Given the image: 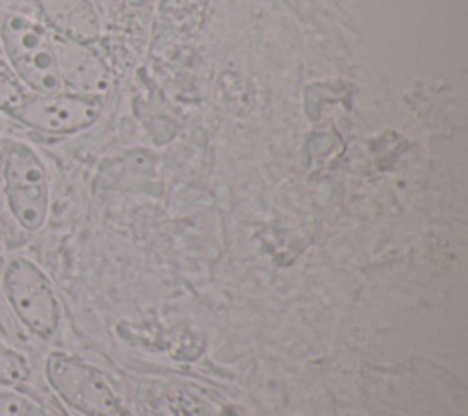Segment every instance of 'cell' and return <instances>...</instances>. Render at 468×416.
Wrapping results in <instances>:
<instances>
[{
  "label": "cell",
  "mask_w": 468,
  "mask_h": 416,
  "mask_svg": "<svg viewBox=\"0 0 468 416\" xmlns=\"http://www.w3.org/2000/svg\"><path fill=\"white\" fill-rule=\"evenodd\" d=\"M0 42L5 62L20 84L35 93L64 91L48 27L29 16L11 13L0 24Z\"/></svg>",
  "instance_id": "cell-1"
},
{
  "label": "cell",
  "mask_w": 468,
  "mask_h": 416,
  "mask_svg": "<svg viewBox=\"0 0 468 416\" xmlns=\"http://www.w3.org/2000/svg\"><path fill=\"white\" fill-rule=\"evenodd\" d=\"M2 177L7 206L15 221L27 232H38L49 212V182L42 159L26 142L4 146Z\"/></svg>",
  "instance_id": "cell-2"
},
{
  "label": "cell",
  "mask_w": 468,
  "mask_h": 416,
  "mask_svg": "<svg viewBox=\"0 0 468 416\" xmlns=\"http://www.w3.org/2000/svg\"><path fill=\"white\" fill-rule=\"evenodd\" d=\"M2 285L13 312L31 334L38 338L55 334L60 307L51 281L40 266L26 257H15L5 265Z\"/></svg>",
  "instance_id": "cell-3"
},
{
  "label": "cell",
  "mask_w": 468,
  "mask_h": 416,
  "mask_svg": "<svg viewBox=\"0 0 468 416\" xmlns=\"http://www.w3.org/2000/svg\"><path fill=\"white\" fill-rule=\"evenodd\" d=\"M44 370L53 390L86 416H108L119 407V398L102 372L79 356L53 352Z\"/></svg>",
  "instance_id": "cell-4"
},
{
  "label": "cell",
  "mask_w": 468,
  "mask_h": 416,
  "mask_svg": "<svg viewBox=\"0 0 468 416\" xmlns=\"http://www.w3.org/2000/svg\"><path fill=\"white\" fill-rule=\"evenodd\" d=\"M101 109L99 99L55 91L27 95L9 117L46 135H71L95 124Z\"/></svg>",
  "instance_id": "cell-5"
},
{
  "label": "cell",
  "mask_w": 468,
  "mask_h": 416,
  "mask_svg": "<svg viewBox=\"0 0 468 416\" xmlns=\"http://www.w3.org/2000/svg\"><path fill=\"white\" fill-rule=\"evenodd\" d=\"M51 40L62 89L101 100L110 89V73L102 58L90 44H80L55 33H51Z\"/></svg>",
  "instance_id": "cell-6"
},
{
  "label": "cell",
  "mask_w": 468,
  "mask_h": 416,
  "mask_svg": "<svg viewBox=\"0 0 468 416\" xmlns=\"http://www.w3.org/2000/svg\"><path fill=\"white\" fill-rule=\"evenodd\" d=\"M35 2L51 33L80 44H91L101 36V24L90 0Z\"/></svg>",
  "instance_id": "cell-7"
},
{
  "label": "cell",
  "mask_w": 468,
  "mask_h": 416,
  "mask_svg": "<svg viewBox=\"0 0 468 416\" xmlns=\"http://www.w3.org/2000/svg\"><path fill=\"white\" fill-rule=\"evenodd\" d=\"M208 0H161L159 33L170 42L192 38Z\"/></svg>",
  "instance_id": "cell-8"
},
{
  "label": "cell",
  "mask_w": 468,
  "mask_h": 416,
  "mask_svg": "<svg viewBox=\"0 0 468 416\" xmlns=\"http://www.w3.org/2000/svg\"><path fill=\"white\" fill-rule=\"evenodd\" d=\"M31 374V367L24 354L0 343V385L24 383Z\"/></svg>",
  "instance_id": "cell-9"
},
{
  "label": "cell",
  "mask_w": 468,
  "mask_h": 416,
  "mask_svg": "<svg viewBox=\"0 0 468 416\" xmlns=\"http://www.w3.org/2000/svg\"><path fill=\"white\" fill-rule=\"evenodd\" d=\"M26 91L20 80L13 75L7 64H0V111L11 113L26 99Z\"/></svg>",
  "instance_id": "cell-10"
},
{
  "label": "cell",
  "mask_w": 468,
  "mask_h": 416,
  "mask_svg": "<svg viewBox=\"0 0 468 416\" xmlns=\"http://www.w3.org/2000/svg\"><path fill=\"white\" fill-rule=\"evenodd\" d=\"M0 416H51L35 401L16 394L0 390Z\"/></svg>",
  "instance_id": "cell-11"
},
{
  "label": "cell",
  "mask_w": 468,
  "mask_h": 416,
  "mask_svg": "<svg viewBox=\"0 0 468 416\" xmlns=\"http://www.w3.org/2000/svg\"><path fill=\"white\" fill-rule=\"evenodd\" d=\"M108 416H130V414H128L126 411H122L121 407H117V409H115L112 414H108Z\"/></svg>",
  "instance_id": "cell-12"
},
{
  "label": "cell",
  "mask_w": 468,
  "mask_h": 416,
  "mask_svg": "<svg viewBox=\"0 0 468 416\" xmlns=\"http://www.w3.org/2000/svg\"><path fill=\"white\" fill-rule=\"evenodd\" d=\"M0 64H7V62H5L2 57H0Z\"/></svg>",
  "instance_id": "cell-13"
}]
</instances>
